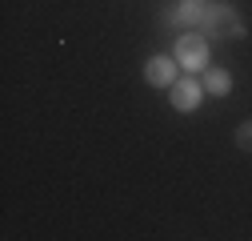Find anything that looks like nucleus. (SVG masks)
Wrapping results in <instances>:
<instances>
[{
  "label": "nucleus",
  "mask_w": 252,
  "mask_h": 241,
  "mask_svg": "<svg viewBox=\"0 0 252 241\" xmlns=\"http://www.w3.org/2000/svg\"><path fill=\"white\" fill-rule=\"evenodd\" d=\"M144 80L148 84H172L176 80V56H152L144 65Z\"/></svg>",
  "instance_id": "obj_3"
},
{
  "label": "nucleus",
  "mask_w": 252,
  "mask_h": 241,
  "mask_svg": "<svg viewBox=\"0 0 252 241\" xmlns=\"http://www.w3.org/2000/svg\"><path fill=\"white\" fill-rule=\"evenodd\" d=\"M204 33L212 37H240V20L228 4H212V8H200V20H196Z\"/></svg>",
  "instance_id": "obj_1"
},
{
  "label": "nucleus",
  "mask_w": 252,
  "mask_h": 241,
  "mask_svg": "<svg viewBox=\"0 0 252 241\" xmlns=\"http://www.w3.org/2000/svg\"><path fill=\"white\" fill-rule=\"evenodd\" d=\"M176 24H196L200 20V4H196V0H188V4H180V12L172 16Z\"/></svg>",
  "instance_id": "obj_6"
},
{
  "label": "nucleus",
  "mask_w": 252,
  "mask_h": 241,
  "mask_svg": "<svg viewBox=\"0 0 252 241\" xmlns=\"http://www.w3.org/2000/svg\"><path fill=\"white\" fill-rule=\"evenodd\" d=\"M204 88L216 93V97H224L228 88H232V77H228L224 69H208V73H204Z\"/></svg>",
  "instance_id": "obj_5"
},
{
  "label": "nucleus",
  "mask_w": 252,
  "mask_h": 241,
  "mask_svg": "<svg viewBox=\"0 0 252 241\" xmlns=\"http://www.w3.org/2000/svg\"><path fill=\"white\" fill-rule=\"evenodd\" d=\"M236 145L244 149V153H252V120H244V125L236 129Z\"/></svg>",
  "instance_id": "obj_7"
},
{
  "label": "nucleus",
  "mask_w": 252,
  "mask_h": 241,
  "mask_svg": "<svg viewBox=\"0 0 252 241\" xmlns=\"http://www.w3.org/2000/svg\"><path fill=\"white\" fill-rule=\"evenodd\" d=\"M204 60H208V40L200 33H184L176 40V65L184 69H204Z\"/></svg>",
  "instance_id": "obj_2"
},
{
  "label": "nucleus",
  "mask_w": 252,
  "mask_h": 241,
  "mask_svg": "<svg viewBox=\"0 0 252 241\" xmlns=\"http://www.w3.org/2000/svg\"><path fill=\"white\" fill-rule=\"evenodd\" d=\"M168 88H172V105H176L180 113H192V109L200 105V84H196V80H172Z\"/></svg>",
  "instance_id": "obj_4"
}]
</instances>
